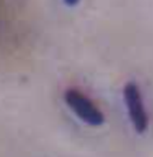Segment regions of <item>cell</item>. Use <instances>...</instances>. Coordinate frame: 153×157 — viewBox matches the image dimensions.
Listing matches in <instances>:
<instances>
[{"label": "cell", "instance_id": "3", "mask_svg": "<svg viewBox=\"0 0 153 157\" xmlns=\"http://www.w3.org/2000/svg\"><path fill=\"white\" fill-rule=\"evenodd\" d=\"M64 2L67 6H76V4L79 2V0H64Z\"/></svg>", "mask_w": 153, "mask_h": 157}, {"label": "cell", "instance_id": "1", "mask_svg": "<svg viewBox=\"0 0 153 157\" xmlns=\"http://www.w3.org/2000/svg\"><path fill=\"white\" fill-rule=\"evenodd\" d=\"M65 102L74 112L76 117L91 126H101L104 124L105 118L103 113L93 105L88 96H85L78 89L71 88L66 90L64 95Z\"/></svg>", "mask_w": 153, "mask_h": 157}, {"label": "cell", "instance_id": "2", "mask_svg": "<svg viewBox=\"0 0 153 157\" xmlns=\"http://www.w3.org/2000/svg\"><path fill=\"white\" fill-rule=\"evenodd\" d=\"M123 96L128 108L129 118L132 120L135 131L138 133L146 132L148 127V117L142 103V97L139 86L133 82L127 83L123 89Z\"/></svg>", "mask_w": 153, "mask_h": 157}]
</instances>
